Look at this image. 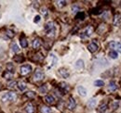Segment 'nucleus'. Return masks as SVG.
Returning a JSON list of instances; mask_svg holds the SVG:
<instances>
[{"instance_id": "obj_1", "label": "nucleus", "mask_w": 121, "mask_h": 113, "mask_svg": "<svg viewBox=\"0 0 121 113\" xmlns=\"http://www.w3.org/2000/svg\"><path fill=\"white\" fill-rule=\"evenodd\" d=\"M45 31L48 36L53 37V36L55 35V32H56V27H55L54 23H53L52 21L47 22L45 25Z\"/></svg>"}, {"instance_id": "obj_2", "label": "nucleus", "mask_w": 121, "mask_h": 113, "mask_svg": "<svg viewBox=\"0 0 121 113\" xmlns=\"http://www.w3.org/2000/svg\"><path fill=\"white\" fill-rule=\"evenodd\" d=\"M16 94L12 92H8L6 94H4L1 97L2 102H10V101H14L16 99Z\"/></svg>"}, {"instance_id": "obj_3", "label": "nucleus", "mask_w": 121, "mask_h": 113, "mask_svg": "<svg viewBox=\"0 0 121 113\" xmlns=\"http://www.w3.org/2000/svg\"><path fill=\"white\" fill-rule=\"evenodd\" d=\"M109 46L110 48H112L114 51H116L117 53H121V43L116 42V41H111L109 43Z\"/></svg>"}, {"instance_id": "obj_4", "label": "nucleus", "mask_w": 121, "mask_h": 113, "mask_svg": "<svg viewBox=\"0 0 121 113\" xmlns=\"http://www.w3.org/2000/svg\"><path fill=\"white\" fill-rule=\"evenodd\" d=\"M44 77H45V74H44L43 71L40 69H37L34 73V79L35 81H41L44 79Z\"/></svg>"}, {"instance_id": "obj_5", "label": "nucleus", "mask_w": 121, "mask_h": 113, "mask_svg": "<svg viewBox=\"0 0 121 113\" xmlns=\"http://www.w3.org/2000/svg\"><path fill=\"white\" fill-rule=\"evenodd\" d=\"M32 71V67L29 64H26V65H22L21 68H20V72L22 75H27L28 73H30Z\"/></svg>"}, {"instance_id": "obj_6", "label": "nucleus", "mask_w": 121, "mask_h": 113, "mask_svg": "<svg viewBox=\"0 0 121 113\" xmlns=\"http://www.w3.org/2000/svg\"><path fill=\"white\" fill-rule=\"evenodd\" d=\"M92 32H93V28H92L91 26H88L87 28L84 30V32H82L81 37H82V38H85V37H90Z\"/></svg>"}, {"instance_id": "obj_7", "label": "nucleus", "mask_w": 121, "mask_h": 113, "mask_svg": "<svg viewBox=\"0 0 121 113\" xmlns=\"http://www.w3.org/2000/svg\"><path fill=\"white\" fill-rule=\"evenodd\" d=\"M76 100L73 98V97H70V98H69V101H68V103H67V108H68V109H70V110H74V109H76Z\"/></svg>"}, {"instance_id": "obj_8", "label": "nucleus", "mask_w": 121, "mask_h": 113, "mask_svg": "<svg viewBox=\"0 0 121 113\" xmlns=\"http://www.w3.org/2000/svg\"><path fill=\"white\" fill-rule=\"evenodd\" d=\"M77 93H78V95L79 96H81V97H86L87 96V89L84 87V86H82V85H79V86H77Z\"/></svg>"}, {"instance_id": "obj_9", "label": "nucleus", "mask_w": 121, "mask_h": 113, "mask_svg": "<svg viewBox=\"0 0 121 113\" xmlns=\"http://www.w3.org/2000/svg\"><path fill=\"white\" fill-rule=\"evenodd\" d=\"M98 48H99V46H98V44L95 42L91 43V44L88 45V49H89V51L91 52V53H95V52L98 50Z\"/></svg>"}, {"instance_id": "obj_10", "label": "nucleus", "mask_w": 121, "mask_h": 113, "mask_svg": "<svg viewBox=\"0 0 121 113\" xmlns=\"http://www.w3.org/2000/svg\"><path fill=\"white\" fill-rule=\"evenodd\" d=\"M84 67H85V64H84L83 59H78L76 62V64H75V68H76V70H79V71L83 70Z\"/></svg>"}, {"instance_id": "obj_11", "label": "nucleus", "mask_w": 121, "mask_h": 113, "mask_svg": "<svg viewBox=\"0 0 121 113\" xmlns=\"http://www.w3.org/2000/svg\"><path fill=\"white\" fill-rule=\"evenodd\" d=\"M41 44H42V42H41V40L38 39V38L35 39V40L33 41V43H32V46H33L34 49H38V48H40Z\"/></svg>"}, {"instance_id": "obj_12", "label": "nucleus", "mask_w": 121, "mask_h": 113, "mask_svg": "<svg viewBox=\"0 0 121 113\" xmlns=\"http://www.w3.org/2000/svg\"><path fill=\"white\" fill-rule=\"evenodd\" d=\"M25 111L26 113H35V109L34 107V105L32 103H28L25 106Z\"/></svg>"}, {"instance_id": "obj_13", "label": "nucleus", "mask_w": 121, "mask_h": 113, "mask_svg": "<svg viewBox=\"0 0 121 113\" xmlns=\"http://www.w3.org/2000/svg\"><path fill=\"white\" fill-rule=\"evenodd\" d=\"M59 74H60L62 78H64V79L68 78L69 75H70L69 72H68V71H67L66 69H63V68H60V70H59Z\"/></svg>"}, {"instance_id": "obj_14", "label": "nucleus", "mask_w": 121, "mask_h": 113, "mask_svg": "<svg viewBox=\"0 0 121 113\" xmlns=\"http://www.w3.org/2000/svg\"><path fill=\"white\" fill-rule=\"evenodd\" d=\"M117 89V85L116 84V82L111 81V82L109 83V85H108V90L111 91V92H114V91H116Z\"/></svg>"}, {"instance_id": "obj_15", "label": "nucleus", "mask_w": 121, "mask_h": 113, "mask_svg": "<svg viewBox=\"0 0 121 113\" xmlns=\"http://www.w3.org/2000/svg\"><path fill=\"white\" fill-rule=\"evenodd\" d=\"M44 99H45L46 103H47V104H48V105H52V104H54V102H55V99H54V97H53L52 96H50V95L46 96Z\"/></svg>"}, {"instance_id": "obj_16", "label": "nucleus", "mask_w": 121, "mask_h": 113, "mask_svg": "<svg viewBox=\"0 0 121 113\" xmlns=\"http://www.w3.org/2000/svg\"><path fill=\"white\" fill-rule=\"evenodd\" d=\"M26 87H27V85L25 83H23V82H19V83H17V88L20 90V91H24L25 89H26Z\"/></svg>"}, {"instance_id": "obj_17", "label": "nucleus", "mask_w": 121, "mask_h": 113, "mask_svg": "<svg viewBox=\"0 0 121 113\" xmlns=\"http://www.w3.org/2000/svg\"><path fill=\"white\" fill-rule=\"evenodd\" d=\"M96 104H97V100H96L95 98L90 99V100L88 101V103H87L88 107H89V108H91V109H93V108L96 106Z\"/></svg>"}, {"instance_id": "obj_18", "label": "nucleus", "mask_w": 121, "mask_h": 113, "mask_svg": "<svg viewBox=\"0 0 121 113\" xmlns=\"http://www.w3.org/2000/svg\"><path fill=\"white\" fill-rule=\"evenodd\" d=\"M49 57L52 59V60H51V67L55 66V65L57 64V62H58V57L55 56L54 54H52V53L49 55Z\"/></svg>"}, {"instance_id": "obj_19", "label": "nucleus", "mask_w": 121, "mask_h": 113, "mask_svg": "<svg viewBox=\"0 0 121 113\" xmlns=\"http://www.w3.org/2000/svg\"><path fill=\"white\" fill-rule=\"evenodd\" d=\"M106 109H107V105H106V104H102V105L98 108L97 111H98V113H104L106 111Z\"/></svg>"}, {"instance_id": "obj_20", "label": "nucleus", "mask_w": 121, "mask_h": 113, "mask_svg": "<svg viewBox=\"0 0 121 113\" xmlns=\"http://www.w3.org/2000/svg\"><path fill=\"white\" fill-rule=\"evenodd\" d=\"M11 50L14 52V53H19L20 52V47H19V45L15 44V43H13V44H11Z\"/></svg>"}, {"instance_id": "obj_21", "label": "nucleus", "mask_w": 121, "mask_h": 113, "mask_svg": "<svg viewBox=\"0 0 121 113\" xmlns=\"http://www.w3.org/2000/svg\"><path fill=\"white\" fill-rule=\"evenodd\" d=\"M108 56H110L111 58H113V59H116V58H117V57H118V54H117L116 51L111 50V51L108 53Z\"/></svg>"}, {"instance_id": "obj_22", "label": "nucleus", "mask_w": 121, "mask_h": 113, "mask_svg": "<svg viewBox=\"0 0 121 113\" xmlns=\"http://www.w3.org/2000/svg\"><path fill=\"white\" fill-rule=\"evenodd\" d=\"M41 113H51V109H50L48 107L43 106V107L41 108Z\"/></svg>"}, {"instance_id": "obj_23", "label": "nucleus", "mask_w": 121, "mask_h": 113, "mask_svg": "<svg viewBox=\"0 0 121 113\" xmlns=\"http://www.w3.org/2000/svg\"><path fill=\"white\" fill-rule=\"evenodd\" d=\"M94 85H95V86H98V87L104 86V82L102 81V80H96V81L94 82Z\"/></svg>"}, {"instance_id": "obj_24", "label": "nucleus", "mask_w": 121, "mask_h": 113, "mask_svg": "<svg viewBox=\"0 0 121 113\" xmlns=\"http://www.w3.org/2000/svg\"><path fill=\"white\" fill-rule=\"evenodd\" d=\"M21 45H22V47H27V45H28V42H27V40L26 39H22L21 40Z\"/></svg>"}, {"instance_id": "obj_25", "label": "nucleus", "mask_w": 121, "mask_h": 113, "mask_svg": "<svg viewBox=\"0 0 121 113\" xmlns=\"http://www.w3.org/2000/svg\"><path fill=\"white\" fill-rule=\"evenodd\" d=\"M66 1H58L57 2V6L59 7V8H63V7H65L66 6Z\"/></svg>"}, {"instance_id": "obj_26", "label": "nucleus", "mask_w": 121, "mask_h": 113, "mask_svg": "<svg viewBox=\"0 0 121 113\" xmlns=\"http://www.w3.org/2000/svg\"><path fill=\"white\" fill-rule=\"evenodd\" d=\"M12 75H13V73H11L10 71H8L7 72H6V73H5V74H4V77H5V78L8 80V79H10V78L12 77Z\"/></svg>"}, {"instance_id": "obj_27", "label": "nucleus", "mask_w": 121, "mask_h": 113, "mask_svg": "<svg viewBox=\"0 0 121 113\" xmlns=\"http://www.w3.org/2000/svg\"><path fill=\"white\" fill-rule=\"evenodd\" d=\"M15 85H17V82H14V81H13V82H11V83H9V84L8 85V87L12 89V88L15 87Z\"/></svg>"}, {"instance_id": "obj_28", "label": "nucleus", "mask_w": 121, "mask_h": 113, "mask_svg": "<svg viewBox=\"0 0 121 113\" xmlns=\"http://www.w3.org/2000/svg\"><path fill=\"white\" fill-rule=\"evenodd\" d=\"M40 20H41V17H40L39 15H36V16L35 17V19H34V22H35V23H37V22L40 21Z\"/></svg>"}, {"instance_id": "obj_29", "label": "nucleus", "mask_w": 121, "mask_h": 113, "mask_svg": "<svg viewBox=\"0 0 121 113\" xmlns=\"http://www.w3.org/2000/svg\"><path fill=\"white\" fill-rule=\"evenodd\" d=\"M26 96L29 97H34L35 96V92H32V91H29V92L26 93Z\"/></svg>"}, {"instance_id": "obj_30", "label": "nucleus", "mask_w": 121, "mask_h": 113, "mask_svg": "<svg viewBox=\"0 0 121 113\" xmlns=\"http://www.w3.org/2000/svg\"><path fill=\"white\" fill-rule=\"evenodd\" d=\"M47 89H48V88H47V86L45 85V86H42V87L39 89V91H40V93H41V94H44V93L47 92Z\"/></svg>"}, {"instance_id": "obj_31", "label": "nucleus", "mask_w": 121, "mask_h": 113, "mask_svg": "<svg viewBox=\"0 0 121 113\" xmlns=\"http://www.w3.org/2000/svg\"><path fill=\"white\" fill-rule=\"evenodd\" d=\"M41 13L44 15V16H47L48 13V9H47L46 8H41Z\"/></svg>"}, {"instance_id": "obj_32", "label": "nucleus", "mask_w": 121, "mask_h": 113, "mask_svg": "<svg viewBox=\"0 0 121 113\" xmlns=\"http://www.w3.org/2000/svg\"><path fill=\"white\" fill-rule=\"evenodd\" d=\"M72 9H73V12H74V13H76V12H77V11L79 10V8H78V6L75 5V6H73Z\"/></svg>"}, {"instance_id": "obj_33", "label": "nucleus", "mask_w": 121, "mask_h": 113, "mask_svg": "<svg viewBox=\"0 0 121 113\" xmlns=\"http://www.w3.org/2000/svg\"><path fill=\"white\" fill-rule=\"evenodd\" d=\"M7 32H8L7 34H8V35H9V37H13V36H14V33H13L12 32H10V31H8Z\"/></svg>"}, {"instance_id": "obj_34", "label": "nucleus", "mask_w": 121, "mask_h": 113, "mask_svg": "<svg viewBox=\"0 0 121 113\" xmlns=\"http://www.w3.org/2000/svg\"><path fill=\"white\" fill-rule=\"evenodd\" d=\"M0 71H1V67H0Z\"/></svg>"}]
</instances>
